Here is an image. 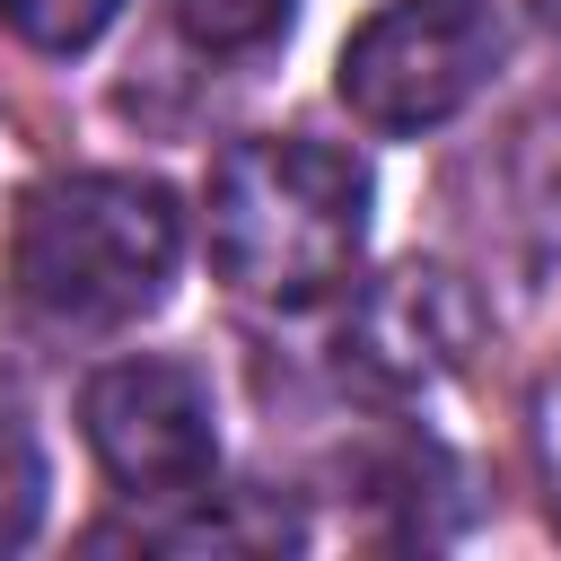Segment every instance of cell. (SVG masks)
I'll list each match as a JSON object with an SVG mask.
<instances>
[{"label": "cell", "instance_id": "6da1fadb", "mask_svg": "<svg viewBox=\"0 0 561 561\" xmlns=\"http://www.w3.org/2000/svg\"><path fill=\"white\" fill-rule=\"evenodd\" d=\"M210 263L254 307H316L351 289L368 245V167L333 140L272 131L210 167Z\"/></svg>", "mask_w": 561, "mask_h": 561}, {"label": "cell", "instance_id": "7a4b0ae2", "mask_svg": "<svg viewBox=\"0 0 561 561\" xmlns=\"http://www.w3.org/2000/svg\"><path fill=\"white\" fill-rule=\"evenodd\" d=\"M184 254V210L158 175L131 167H79L18 202L9 228V280L53 324H131L167 298Z\"/></svg>", "mask_w": 561, "mask_h": 561}, {"label": "cell", "instance_id": "3957f363", "mask_svg": "<svg viewBox=\"0 0 561 561\" xmlns=\"http://www.w3.org/2000/svg\"><path fill=\"white\" fill-rule=\"evenodd\" d=\"M500 61H508L500 0H386L377 18L351 26V44L333 61V88L368 131L412 140V131L456 123L491 88Z\"/></svg>", "mask_w": 561, "mask_h": 561}, {"label": "cell", "instance_id": "277c9868", "mask_svg": "<svg viewBox=\"0 0 561 561\" xmlns=\"http://www.w3.org/2000/svg\"><path fill=\"white\" fill-rule=\"evenodd\" d=\"M79 430L123 500H210L219 412L184 359H105L79 394Z\"/></svg>", "mask_w": 561, "mask_h": 561}, {"label": "cell", "instance_id": "5b68a950", "mask_svg": "<svg viewBox=\"0 0 561 561\" xmlns=\"http://www.w3.org/2000/svg\"><path fill=\"white\" fill-rule=\"evenodd\" d=\"M482 289L456 272V263H394L377 272L351 316H342V368L368 377L377 394H421L438 377H456L473 351H482Z\"/></svg>", "mask_w": 561, "mask_h": 561}, {"label": "cell", "instance_id": "8992f818", "mask_svg": "<svg viewBox=\"0 0 561 561\" xmlns=\"http://www.w3.org/2000/svg\"><path fill=\"white\" fill-rule=\"evenodd\" d=\"M44 526V447L18 412V394L0 386V552H18Z\"/></svg>", "mask_w": 561, "mask_h": 561}, {"label": "cell", "instance_id": "52a82bcc", "mask_svg": "<svg viewBox=\"0 0 561 561\" xmlns=\"http://www.w3.org/2000/svg\"><path fill=\"white\" fill-rule=\"evenodd\" d=\"M167 9H175L184 44H202V53H263L298 18V0H167Z\"/></svg>", "mask_w": 561, "mask_h": 561}, {"label": "cell", "instance_id": "ba28073f", "mask_svg": "<svg viewBox=\"0 0 561 561\" xmlns=\"http://www.w3.org/2000/svg\"><path fill=\"white\" fill-rule=\"evenodd\" d=\"M123 0H0V26L35 53H88L105 26H114Z\"/></svg>", "mask_w": 561, "mask_h": 561}, {"label": "cell", "instance_id": "9c48e42d", "mask_svg": "<svg viewBox=\"0 0 561 561\" xmlns=\"http://www.w3.org/2000/svg\"><path fill=\"white\" fill-rule=\"evenodd\" d=\"M535 473H543V508H552V526H561V377H543L535 386Z\"/></svg>", "mask_w": 561, "mask_h": 561}, {"label": "cell", "instance_id": "30bf717a", "mask_svg": "<svg viewBox=\"0 0 561 561\" xmlns=\"http://www.w3.org/2000/svg\"><path fill=\"white\" fill-rule=\"evenodd\" d=\"M535 18H543V35H561V0H535Z\"/></svg>", "mask_w": 561, "mask_h": 561}]
</instances>
